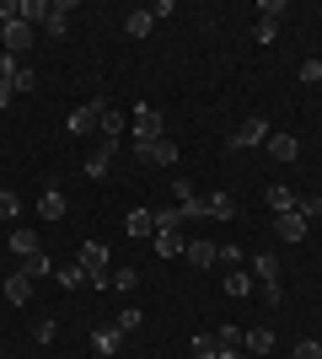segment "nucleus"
Masks as SVG:
<instances>
[{
    "label": "nucleus",
    "instance_id": "e433bc0d",
    "mask_svg": "<svg viewBox=\"0 0 322 359\" xmlns=\"http://www.w3.org/2000/svg\"><path fill=\"white\" fill-rule=\"evenodd\" d=\"M11 86H16V97H22V91H32V86H38V75H32V65H22V70L11 75Z\"/></svg>",
    "mask_w": 322,
    "mask_h": 359
},
{
    "label": "nucleus",
    "instance_id": "09e8293b",
    "mask_svg": "<svg viewBox=\"0 0 322 359\" xmlns=\"http://www.w3.org/2000/svg\"><path fill=\"white\" fill-rule=\"evenodd\" d=\"M317 344H322V338H317Z\"/></svg>",
    "mask_w": 322,
    "mask_h": 359
},
{
    "label": "nucleus",
    "instance_id": "de8ad7c7",
    "mask_svg": "<svg viewBox=\"0 0 322 359\" xmlns=\"http://www.w3.org/2000/svg\"><path fill=\"white\" fill-rule=\"evenodd\" d=\"M194 359H199V354H194Z\"/></svg>",
    "mask_w": 322,
    "mask_h": 359
},
{
    "label": "nucleus",
    "instance_id": "b1692460",
    "mask_svg": "<svg viewBox=\"0 0 322 359\" xmlns=\"http://www.w3.org/2000/svg\"><path fill=\"white\" fill-rule=\"evenodd\" d=\"M11 252H22V257L43 252V247H38V231H11Z\"/></svg>",
    "mask_w": 322,
    "mask_h": 359
},
{
    "label": "nucleus",
    "instance_id": "ea45409f",
    "mask_svg": "<svg viewBox=\"0 0 322 359\" xmlns=\"http://www.w3.org/2000/svg\"><path fill=\"white\" fill-rule=\"evenodd\" d=\"M16 70H22V60H16V54H6V48H0V81H11Z\"/></svg>",
    "mask_w": 322,
    "mask_h": 359
},
{
    "label": "nucleus",
    "instance_id": "f704fd0d",
    "mask_svg": "<svg viewBox=\"0 0 322 359\" xmlns=\"http://www.w3.org/2000/svg\"><path fill=\"white\" fill-rule=\"evenodd\" d=\"M54 316H38V322H32V338H38V344H54Z\"/></svg>",
    "mask_w": 322,
    "mask_h": 359
},
{
    "label": "nucleus",
    "instance_id": "58836bf2",
    "mask_svg": "<svg viewBox=\"0 0 322 359\" xmlns=\"http://www.w3.org/2000/svg\"><path fill=\"white\" fill-rule=\"evenodd\" d=\"M301 81H307V86H317V81H322V60H301Z\"/></svg>",
    "mask_w": 322,
    "mask_h": 359
},
{
    "label": "nucleus",
    "instance_id": "4be33fe9",
    "mask_svg": "<svg viewBox=\"0 0 322 359\" xmlns=\"http://www.w3.org/2000/svg\"><path fill=\"white\" fill-rule=\"evenodd\" d=\"M263 198H269V210H274V215H290L295 210V194H290V188H263Z\"/></svg>",
    "mask_w": 322,
    "mask_h": 359
},
{
    "label": "nucleus",
    "instance_id": "2f4dec72",
    "mask_svg": "<svg viewBox=\"0 0 322 359\" xmlns=\"http://www.w3.org/2000/svg\"><path fill=\"white\" fill-rule=\"evenodd\" d=\"M194 354H199V359H220V344H215V332H199V338H194Z\"/></svg>",
    "mask_w": 322,
    "mask_h": 359
},
{
    "label": "nucleus",
    "instance_id": "9b49d317",
    "mask_svg": "<svg viewBox=\"0 0 322 359\" xmlns=\"http://www.w3.org/2000/svg\"><path fill=\"white\" fill-rule=\"evenodd\" d=\"M123 236H156V210H129L123 215Z\"/></svg>",
    "mask_w": 322,
    "mask_h": 359
},
{
    "label": "nucleus",
    "instance_id": "39448f33",
    "mask_svg": "<svg viewBox=\"0 0 322 359\" xmlns=\"http://www.w3.org/2000/svg\"><path fill=\"white\" fill-rule=\"evenodd\" d=\"M0 48H6V54H16V60L32 48V27L22 22V16H16V22H6V38H0Z\"/></svg>",
    "mask_w": 322,
    "mask_h": 359
},
{
    "label": "nucleus",
    "instance_id": "412c9836",
    "mask_svg": "<svg viewBox=\"0 0 322 359\" xmlns=\"http://www.w3.org/2000/svg\"><path fill=\"white\" fill-rule=\"evenodd\" d=\"M183 257L194 263V269H210V263H215V247H210V241H188Z\"/></svg>",
    "mask_w": 322,
    "mask_h": 359
},
{
    "label": "nucleus",
    "instance_id": "9d476101",
    "mask_svg": "<svg viewBox=\"0 0 322 359\" xmlns=\"http://www.w3.org/2000/svg\"><path fill=\"white\" fill-rule=\"evenodd\" d=\"M70 16H76V6H70V0H54V11H48L43 32H48V38H65V32H70Z\"/></svg>",
    "mask_w": 322,
    "mask_h": 359
},
{
    "label": "nucleus",
    "instance_id": "473e14b6",
    "mask_svg": "<svg viewBox=\"0 0 322 359\" xmlns=\"http://www.w3.org/2000/svg\"><path fill=\"white\" fill-rule=\"evenodd\" d=\"M215 344H220V354H236V348H242V332H236V327H220V332H215Z\"/></svg>",
    "mask_w": 322,
    "mask_h": 359
},
{
    "label": "nucleus",
    "instance_id": "20e7f679",
    "mask_svg": "<svg viewBox=\"0 0 322 359\" xmlns=\"http://www.w3.org/2000/svg\"><path fill=\"white\" fill-rule=\"evenodd\" d=\"M97 118H102V97H97V102H81V107H70L65 129H70V135H92V129H97Z\"/></svg>",
    "mask_w": 322,
    "mask_h": 359
},
{
    "label": "nucleus",
    "instance_id": "c85d7f7f",
    "mask_svg": "<svg viewBox=\"0 0 322 359\" xmlns=\"http://www.w3.org/2000/svg\"><path fill=\"white\" fill-rule=\"evenodd\" d=\"M226 295H231V300L253 295V273H226Z\"/></svg>",
    "mask_w": 322,
    "mask_h": 359
},
{
    "label": "nucleus",
    "instance_id": "7ed1b4c3",
    "mask_svg": "<svg viewBox=\"0 0 322 359\" xmlns=\"http://www.w3.org/2000/svg\"><path fill=\"white\" fill-rule=\"evenodd\" d=\"M269 135H274V129H269V118H247L242 129H236V135L226 140V150H247V145H263Z\"/></svg>",
    "mask_w": 322,
    "mask_h": 359
},
{
    "label": "nucleus",
    "instance_id": "bb28decb",
    "mask_svg": "<svg viewBox=\"0 0 322 359\" xmlns=\"http://www.w3.org/2000/svg\"><path fill=\"white\" fill-rule=\"evenodd\" d=\"M295 215H301V220H317L322 215V194H295Z\"/></svg>",
    "mask_w": 322,
    "mask_h": 359
},
{
    "label": "nucleus",
    "instance_id": "4468645a",
    "mask_svg": "<svg viewBox=\"0 0 322 359\" xmlns=\"http://www.w3.org/2000/svg\"><path fill=\"white\" fill-rule=\"evenodd\" d=\"M253 279H258V285H279V257L258 252V257H253Z\"/></svg>",
    "mask_w": 322,
    "mask_h": 359
},
{
    "label": "nucleus",
    "instance_id": "72a5a7b5",
    "mask_svg": "<svg viewBox=\"0 0 322 359\" xmlns=\"http://www.w3.org/2000/svg\"><path fill=\"white\" fill-rule=\"evenodd\" d=\"M156 231H183V210H156Z\"/></svg>",
    "mask_w": 322,
    "mask_h": 359
},
{
    "label": "nucleus",
    "instance_id": "49530a36",
    "mask_svg": "<svg viewBox=\"0 0 322 359\" xmlns=\"http://www.w3.org/2000/svg\"><path fill=\"white\" fill-rule=\"evenodd\" d=\"M0 38H6V22H0Z\"/></svg>",
    "mask_w": 322,
    "mask_h": 359
},
{
    "label": "nucleus",
    "instance_id": "4c0bfd02",
    "mask_svg": "<svg viewBox=\"0 0 322 359\" xmlns=\"http://www.w3.org/2000/svg\"><path fill=\"white\" fill-rule=\"evenodd\" d=\"M215 263H231V269H236V263H242V247H236V241H226V247H215Z\"/></svg>",
    "mask_w": 322,
    "mask_h": 359
},
{
    "label": "nucleus",
    "instance_id": "c03bdc74",
    "mask_svg": "<svg viewBox=\"0 0 322 359\" xmlns=\"http://www.w3.org/2000/svg\"><path fill=\"white\" fill-rule=\"evenodd\" d=\"M16 102V86H11V81H0V107H11Z\"/></svg>",
    "mask_w": 322,
    "mask_h": 359
},
{
    "label": "nucleus",
    "instance_id": "6ab92c4d",
    "mask_svg": "<svg viewBox=\"0 0 322 359\" xmlns=\"http://www.w3.org/2000/svg\"><path fill=\"white\" fill-rule=\"evenodd\" d=\"M6 300H11V306H27L32 300V279L27 273H11V279H6Z\"/></svg>",
    "mask_w": 322,
    "mask_h": 359
},
{
    "label": "nucleus",
    "instance_id": "6e6552de",
    "mask_svg": "<svg viewBox=\"0 0 322 359\" xmlns=\"http://www.w3.org/2000/svg\"><path fill=\"white\" fill-rule=\"evenodd\" d=\"M113 156H119V140H102V145H97L92 156H86V177H107Z\"/></svg>",
    "mask_w": 322,
    "mask_h": 359
},
{
    "label": "nucleus",
    "instance_id": "2eb2a0df",
    "mask_svg": "<svg viewBox=\"0 0 322 359\" xmlns=\"http://www.w3.org/2000/svg\"><path fill=\"white\" fill-rule=\"evenodd\" d=\"M269 348H274V327H247L242 354H269Z\"/></svg>",
    "mask_w": 322,
    "mask_h": 359
},
{
    "label": "nucleus",
    "instance_id": "f8f14e48",
    "mask_svg": "<svg viewBox=\"0 0 322 359\" xmlns=\"http://www.w3.org/2000/svg\"><path fill=\"white\" fill-rule=\"evenodd\" d=\"M263 150H269L274 161H295V156H301V140H295V135H269Z\"/></svg>",
    "mask_w": 322,
    "mask_h": 359
},
{
    "label": "nucleus",
    "instance_id": "cd10ccee",
    "mask_svg": "<svg viewBox=\"0 0 322 359\" xmlns=\"http://www.w3.org/2000/svg\"><path fill=\"white\" fill-rule=\"evenodd\" d=\"M16 215H22V198H16L11 188H0V225H11Z\"/></svg>",
    "mask_w": 322,
    "mask_h": 359
},
{
    "label": "nucleus",
    "instance_id": "dca6fc26",
    "mask_svg": "<svg viewBox=\"0 0 322 359\" xmlns=\"http://www.w3.org/2000/svg\"><path fill=\"white\" fill-rule=\"evenodd\" d=\"M38 215H43V220H65V194L60 188H43V194H38Z\"/></svg>",
    "mask_w": 322,
    "mask_h": 359
},
{
    "label": "nucleus",
    "instance_id": "c9c22d12",
    "mask_svg": "<svg viewBox=\"0 0 322 359\" xmlns=\"http://www.w3.org/2000/svg\"><path fill=\"white\" fill-rule=\"evenodd\" d=\"M274 32H279V22H274V16H258V27H253V38H258V43H274Z\"/></svg>",
    "mask_w": 322,
    "mask_h": 359
},
{
    "label": "nucleus",
    "instance_id": "a211bd4d",
    "mask_svg": "<svg viewBox=\"0 0 322 359\" xmlns=\"http://www.w3.org/2000/svg\"><path fill=\"white\" fill-rule=\"evenodd\" d=\"M204 204H210V220H236V198L231 194H204Z\"/></svg>",
    "mask_w": 322,
    "mask_h": 359
},
{
    "label": "nucleus",
    "instance_id": "79ce46f5",
    "mask_svg": "<svg viewBox=\"0 0 322 359\" xmlns=\"http://www.w3.org/2000/svg\"><path fill=\"white\" fill-rule=\"evenodd\" d=\"M172 194H177V204H183V198H194V194H199V188H194V182H188V177H177V182H172Z\"/></svg>",
    "mask_w": 322,
    "mask_h": 359
},
{
    "label": "nucleus",
    "instance_id": "f03ea898",
    "mask_svg": "<svg viewBox=\"0 0 322 359\" xmlns=\"http://www.w3.org/2000/svg\"><path fill=\"white\" fill-rule=\"evenodd\" d=\"M129 135L135 140H161V113H156L151 102H140L135 118H129Z\"/></svg>",
    "mask_w": 322,
    "mask_h": 359
},
{
    "label": "nucleus",
    "instance_id": "ddd939ff",
    "mask_svg": "<svg viewBox=\"0 0 322 359\" xmlns=\"http://www.w3.org/2000/svg\"><path fill=\"white\" fill-rule=\"evenodd\" d=\"M151 27H156L151 6H135V11L123 16V32H129V38H151Z\"/></svg>",
    "mask_w": 322,
    "mask_h": 359
},
{
    "label": "nucleus",
    "instance_id": "c756f323",
    "mask_svg": "<svg viewBox=\"0 0 322 359\" xmlns=\"http://www.w3.org/2000/svg\"><path fill=\"white\" fill-rule=\"evenodd\" d=\"M140 322H145V311H140V306H123V311H119V322H113V327H119L123 338H129V332H135Z\"/></svg>",
    "mask_w": 322,
    "mask_h": 359
},
{
    "label": "nucleus",
    "instance_id": "0eeeda50",
    "mask_svg": "<svg viewBox=\"0 0 322 359\" xmlns=\"http://www.w3.org/2000/svg\"><path fill=\"white\" fill-rule=\"evenodd\" d=\"M274 231H279V241H290V247H295V241H307V231H311V220H301V215H274Z\"/></svg>",
    "mask_w": 322,
    "mask_h": 359
},
{
    "label": "nucleus",
    "instance_id": "a18cd8bd",
    "mask_svg": "<svg viewBox=\"0 0 322 359\" xmlns=\"http://www.w3.org/2000/svg\"><path fill=\"white\" fill-rule=\"evenodd\" d=\"M220 359H247V354H242V348H236V354H220Z\"/></svg>",
    "mask_w": 322,
    "mask_h": 359
},
{
    "label": "nucleus",
    "instance_id": "1a4fd4ad",
    "mask_svg": "<svg viewBox=\"0 0 322 359\" xmlns=\"http://www.w3.org/2000/svg\"><path fill=\"white\" fill-rule=\"evenodd\" d=\"M97 135H102V140H123V135H129V118H123L119 107H107V102H102V118H97Z\"/></svg>",
    "mask_w": 322,
    "mask_h": 359
},
{
    "label": "nucleus",
    "instance_id": "a878e982",
    "mask_svg": "<svg viewBox=\"0 0 322 359\" xmlns=\"http://www.w3.org/2000/svg\"><path fill=\"white\" fill-rule=\"evenodd\" d=\"M22 273H27L32 285H38V279H43V273H54V263H48V252H32L27 263H22Z\"/></svg>",
    "mask_w": 322,
    "mask_h": 359
},
{
    "label": "nucleus",
    "instance_id": "423d86ee",
    "mask_svg": "<svg viewBox=\"0 0 322 359\" xmlns=\"http://www.w3.org/2000/svg\"><path fill=\"white\" fill-rule=\"evenodd\" d=\"M76 263L86 269V279H102V273H107V247H102V241H86V247L76 252Z\"/></svg>",
    "mask_w": 322,
    "mask_h": 359
},
{
    "label": "nucleus",
    "instance_id": "a19ab883",
    "mask_svg": "<svg viewBox=\"0 0 322 359\" xmlns=\"http://www.w3.org/2000/svg\"><path fill=\"white\" fill-rule=\"evenodd\" d=\"M258 295H263V306H279V300H285V290H279V285H258Z\"/></svg>",
    "mask_w": 322,
    "mask_h": 359
},
{
    "label": "nucleus",
    "instance_id": "37998d69",
    "mask_svg": "<svg viewBox=\"0 0 322 359\" xmlns=\"http://www.w3.org/2000/svg\"><path fill=\"white\" fill-rule=\"evenodd\" d=\"M295 359H322V344H295Z\"/></svg>",
    "mask_w": 322,
    "mask_h": 359
},
{
    "label": "nucleus",
    "instance_id": "7c9ffc66",
    "mask_svg": "<svg viewBox=\"0 0 322 359\" xmlns=\"http://www.w3.org/2000/svg\"><path fill=\"white\" fill-rule=\"evenodd\" d=\"M135 285H140V273H135V269H119V273L107 269V290H135Z\"/></svg>",
    "mask_w": 322,
    "mask_h": 359
},
{
    "label": "nucleus",
    "instance_id": "f3484780",
    "mask_svg": "<svg viewBox=\"0 0 322 359\" xmlns=\"http://www.w3.org/2000/svg\"><path fill=\"white\" fill-rule=\"evenodd\" d=\"M92 348H97L102 359L119 354V348H123V332H119V327H97V332H92Z\"/></svg>",
    "mask_w": 322,
    "mask_h": 359
},
{
    "label": "nucleus",
    "instance_id": "aec40b11",
    "mask_svg": "<svg viewBox=\"0 0 322 359\" xmlns=\"http://www.w3.org/2000/svg\"><path fill=\"white\" fill-rule=\"evenodd\" d=\"M183 247H188L183 231H156V252L161 257H183Z\"/></svg>",
    "mask_w": 322,
    "mask_h": 359
},
{
    "label": "nucleus",
    "instance_id": "f257e3e1",
    "mask_svg": "<svg viewBox=\"0 0 322 359\" xmlns=\"http://www.w3.org/2000/svg\"><path fill=\"white\" fill-rule=\"evenodd\" d=\"M135 156L145 166H177V145H172L167 135H161V140H135Z\"/></svg>",
    "mask_w": 322,
    "mask_h": 359
},
{
    "label": "nucleus",
    "instance_id": "393cba45",
    "mask_svg": "<svg viewBox=\"0 0 322 359\" xmlns=\"http://www.w3.org/2000/svg\"><path fill=\"white\" fill-rule=\"evenodd\" d=\"M54 279H60L65 290H81V285H92V279H86V269H81V263H65V269L54 273Z\"/></svg>",
    "mask_w": 322,
    "mask_h": 359
},
{
    "label": "nucleus",
    "instance_id": "5701e85b",
    "mask_svg": "<svg viewBox=\"0 0 322 359\" xmlns=\"http://www.w3.org/2000/svg\"><path fill=\"white\" fill-rule=\"evenodd\" d=\"M177 210H183V225H199V220H210V204H204L199 194H194V198H183Z\"/></svg>",
    "mask_w": 322,
    "mask_h": 359
}]
</instances>
